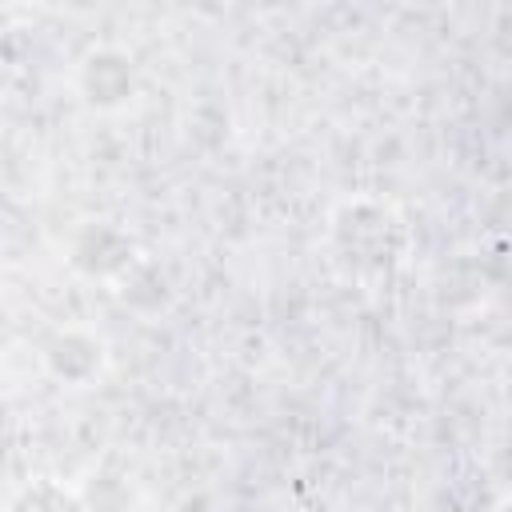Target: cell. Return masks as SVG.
<instances>
[{
  "instance_id": "cell-1",
  "label": "cell",
  "mask_w": 512,
  "mask_h": 512,
  "mask_svg": "<svg viewBox=\"0 0 512 512\" xmlns=\"http://www.w3.org/2000/svg\"><path fill=\"white\" fill-rule=\"evenodd\" d=\"M80 88H84V96H88L92 104H100V108L120 104V100L132 92V64H128V56L108 52V48L92 52V56L80 64Z\"/></svg>"
},
{
  "instance_id": "cell-3",
  "label": "cell",
  "mask_w": 512,
  "mask_h": 512,
  "mask_svg": "<svg viewBox=\"0 0 512 512\" xmlns=\"http://www.w3.org/2000/svg\"><path fill=\"white\" fill-rule=\"evenodd\" d=\"M496 512H512V496H508V500H500V504H496Z\"/></svg>"
},
{
  "instance_id": "cell-2",
  "label": "cell",
  "mask_w": 512,
  "mask_h": 512,
  "mask_svg": "<svg viewBox=\"0 0 512 512\" xmlns=\"http://www.w3.org/2000/svg\"><path fill=\"white\" fill-rule=\"evenodd\" d=\"M12 512H88V508H84V500H76L60 484L40 480V484H32V488L20 492V500L12 504Z\"/></svg>"
}]
</instances>
